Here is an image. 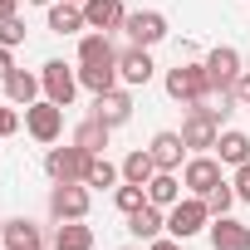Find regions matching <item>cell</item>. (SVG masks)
I'll return each mask as SVG.
<instances>
[{
    "label": "cell",
    "mask_w": 250,
    "mask_h": 250,
    "mask_svg": "<svg viewBox=\"0 0 250 250\" xmlns=\"http://www.w3.org/2000/svg\"><path fill=\"white\" fill-rule=\"evenodd\" d=\"M30 5H54V0H30Z\"/></svg>",
    "instance_id": "37"
},
{
    "label": "cell",
    "mask_w": 250,
    "mask_h": 250,
    "mask_svg": "<svg viewBox=\"0 0 250 250\" xmlns=\"http://www.w3.org/2000/svg\"><path fill=\"white\" fill-rule=\"evenodd\" d=\"M152 177H157V162H152V152H147V147H138V152H128V157H123V182L147 187Z\"/></svg>",
    "instance_id": "25"
},
{
    "label": "cell",
    "mask_w": 250,
    "mask_h": 250,
    "mask_svg": "<svg viewBox=\"0 0 250 250\" xmlns=\"http://www.w3.org/2000/svg\"><path fill=\"white\" fill-rule=\"evenodd\" d=\"M49 245H54V250H93V230H88L83 221H59Z\"/></svg>",
    "instance_id": "23"
},
{
    "label": "cell",
    "mask_w": 250,
    "mask_h": 250,
    "mask_svg": "<svg viewBox=\"0 0 250 250\" xmlns=\"http://www.w3.org/2000/svg\"><path fill=\"white\" fill-rule=\"evenodd\" d=\"M167 98L182 103V108L206 103V98H211V74H206V64H177V69H167Z\"/></svg>",
    "instance_id": "2"
},
{
    "label": "cell",
    "mask_w": 250,
    "mask_h": 250,
    "mask_svg": "<svg viewBox=\"0 0 250 250\" xmlns=\"http://www.w3.org/2000/svg\"><path fill=\"white\" fill-rule=\"evenodd\" d=\"M206 235H211V250H250V226L235 216H211Z\"/></svg>",
    "instance_id": "11"
},
{
    "label": "cell",
    "mask_w": 250,
    "mask_h": 250,
    "mask_svg": "<svg viewBox=\"0 0 250 250\" xmlns=\"http://www.w3.org/2000/svg\"><path fill=\"white\" fill-rule=\"evenodd\" d=\"M230 187H235V196H240V201H250V162H240V167H235Z\"/></svg>",
    "instance_id": "32"
},
{
    "label": "cell",
    "mask_w": 250,
    "mask_h": 250,
    "mask_svg": "<svg viewBox=\"0 0 250 250\" xmlns=\"http://www.w3.org/2000/svg\"><path fill=\"white\" fill-rule=\"evenodd\" d=\"M230 108H206V103H191V113H187V123H182V143H187V152H211L216 147V138H221V118H226Z\"/></svg>",
    "instance_id": "1"
},
{
    "label": "cell",
    "mask_w": 250,
    "mask_h": 250,
    "mask_svg": "<svg viewBox=\"0 0 250 250\" xmlns=\"http://www.w3.org/2000/svg\"><path fill=\"white\" fill-rule=\"evenodd\" d=\"M49 30H54V35H79V30H88V20H83V5L54 0V5H49Z\"/></svg>",
    "instance_id": "21"
},
{
    "label": "cell",
    "mask_w": 250,
    "mask_h": 250,
    "mask_svg": "<svg viewBox=\"0 0 250 250\" xmlns=\"http://www.w3.org/2000/svg\"><path fill=\"white\" fill-rule=\"evenodd\" d=\"M147 152H152L157 172H182V157H187V143H182V133H157Z\"/></svg>",
    "instance_id": "18"
},
{
    "label": "cell",
    "mask_w": 250,
    "mask_h": 250,
    "mask_svg": "<svg viewBox=\"0 0 250 250\" xmlns=\"http://www.w3.org/2000/svg\"><path fill=\"white\" fill-rule=\"evenodd\" d=\"M15 10H20V0H0V20H10Z\"/></svg>",
    "instance_id": "36"
},
{
    "label": "cell",
    "mask_w": 250,
    "mask_h": 250,
    "mask_svg": "<svg viewBox=\"0 0 250 250\" xmlns=\"http://www.w3.org/2000/svg\"><path fill=\"white\" fill-rule=\"evenodd\" d=\"M15 133H20V113L0 103V138H15Z\"/></svg>",
    "instance_id": "31"
},
{
    "label": "cell",
    "mask_w": 250,
    "mask_h": 250,
    "mask_svg": "<svg viewBox=\"0 0 250 250\" xmlns=\"http://www.w3.org/2000/svg\"><path fill=\"white\" fill-rule=\"evenodd\" d=\"M206 226H211L206 196H182V201L167 211V235H177V240H191V235H201Z\"/></svg>",
    "instance_id": "3"
},
{
    "label": "cell",
    "mask_w": 250,
    "mask_h": 250,
    "mask_svg": "<svg viewBox=\"0 0 250 250\" xmlns=\"http://www.w3.org/2000/svg\"><path fill=\"white\" fill-rule=\"evenodd\" d=\"M206 74H211V93L230 98L235 79L245 74V69H240V49H230V44H216V49L206 54Z\"/></svg>",
    "instance_id": "5"
},
{
    "label": "cell",
    "mask_w": 250,
    "mask_h": 250,
    "mask_svg": "<svg viewBox=\"0 0 250 250\" xmlns=\"http://www.w3.org/2000/svg\"><path fill=\"white\" fill-rule=\"evenodd\" d=\"M0 240H5V250H44L40 226H35V221H25V216H10L5 226H0Z\"/></svg>",
    "instance_id": "15"
},
{
    "label": "cell",
    "mask_w": 250,
    "mask_h": 250,
    "mask_svg": "<svg viewBox=\"0 0 250 250\" xmlns=\"http://www.w3.org/2000/svg\"><path fill=\"white\" fill-rule=\"evenodd\" d=\"M83 20L88 30H123V20H128V5L123 0H83Z\"/></svg>",
    "instance_id": "13"
},
{
    "label": "cell",
    "mask_w": 250,
    "mask_h": 250,
    "mask_svg": "<svg viewBox=\"0 0 250 250\" xmlns=\"http://www.w3.org/2000/svg\"><path fill=\"white\" fill-rule=\"evenodd\" d=\"M93 118H103L108 128H123V123L133 118V98H128V88H108V93H98V98H93Z\"/></svg>",
    "instance_id": "14"
},
{
    "label": "cell",
    "mask_w": 250,
    "mask_h": 250,
    "mask_svg": "<svg viewBox=\"0 0 250 250\" xmlns=\"http://www.w3.org/2000/svg\"><path fill=\"white\" fill-rule=\"evenodd\" d=\"M79 83L98 98V93H108V88H118L123 79H118V64H93V69H79Z\"/></svg>",
    "instance_id": "26"
},
{
    "label": "cell",
    "mask_w": 250,
    "mask_h": 250,
    "mask_svg": "<svg viewBox=\"0 0 250 250\" xmlns=\"http://www.w3.org/2000/svg\"><path fill=\"white\" fill-rule=\"evenodd\" d=\"M147 201L162 206V211H172V206L182 201V177H177V172H157V177L147 182Z\"/></svg>",
    "instance_id": "22"
},
{
    "label": "cell",
    "mask_w": 250,
    "mask_h": 250,
    "mask_svg": "<svg viewBox=\"0 0 250 250\" xmlns=\"http://www.w3.org/2000/svg\"><path fill=\"white\" fill-rule=\"evenodd\" d=\"M25 128H30L35 143H59V133H64V108L49 103V98H35V103L25 108Z\"/></svg>",
    "instance_id": "6"
},
{
    "label": "cell",
    "mask_w": 250,
    "mask_h": 250,
    "mask_svg": "<svg viewBox=\"0 0 250 250\" xmlns=\"http://www.w3.org/2000/svg\"><path fill=\"white\" fill-rule=\"evenodd\" d=\"M230 98H235L240 108H250V69H245V74L235 79V88H230Z\"/></svg>",
    "instance_id": "33"
},
{
    "label": "cell",
    "mask_w": 250,
    "mask_h": 250,
    "mask_svg": "<svg viewBox=\"0 0 250 250\" xmlns=\"http://www.w3.org/2000/svg\"><path fill=\"white\" fill-rule=\"evenodd\" d=\"M0 44H5V49L25 44V20H20V15H10V20H0Z\"/></svg>",
    "instance_id": "30"
},
{
    "label": "cell",
    "mask_w": 250,
    "mask_h": 250,
    "mask_svg": "<svg viewBox=\"0 0 250 250\" xmlns=\"http://www.w3.org/2000/svg\"><path fill=\"white\" fill-rule=\"evenodd\" d=\"M216 157H221V167H240V162H250V133L226 128V133L216 138Z\"/></svg>",
    "instance_id": "20"
},
{
    "label": "cell",
    "mask_w": 250,
    "mask_h": 250,
    "mask_svg": "<svg viewBox=\"0 0 250 250\" xmlns=\"http://www.w3.org/2000/svg\"><path fill=\"white\" fill-rule=\"evenodd\" d=\"M226 177H221V157H206V152H196L187 167H182V187L191 191V196H206L211 187H221Z\"/></svg>",
    "instance_id": "10"
},
{
    "label": "cell",
    "mask_w": 250,
    "mask_h": 250,
    "mask_svg": "<svg viewBox=\"0 0 250 250\" xmlns=\"http://www.w3.org/2000/svg\"><path fill=\"white\" fill-rule=\"evenodd\" d=\"M40 83H44V98H49V103H59V108H69V103H74V93H79V74H74L64 59H49V64L40 69Z\"/></svg>",
    "instance_id": "8"
},
{
    "label": "cell",
    "mask_w": 250,
    "mask_h": 250,
    "mask_svg": "<svg viewBox=\"0 0 250 250\" xmlns=\"http://www.w3.org/2000/svg\"><path fill=\"white\" fill-rule=\"evenodd\" d=\"M0 83H5V98H10V103H20V108H30V103L44 93L40 74H30V69H10V74L0 79Z\"/></svg>",
    "instance_id": "16"
},
{
    "label": "cell",
    "mask_w": 250,
    "mask_h": 250,
    "mask_svg": "<svg viewBox=\"0 0 250 250\" xmlns=\"http://www.w3.org/2000/svg\"><path fill=\"white\" fill-rule=\"evenodd\" d=\"M123 30H128V40H133V44L152 49V44H162V40H167V15H162V10H128Z\"/></svg>",
    "instance_id": "9"
},
{
    "label": "cell",
    "mask_w": 250,
    "mask_h": 250,
    "mask_svg": "<svg viewBox=\"0 0 250 250\" xmlns=\"http://www.w3.org/2000/svg\"><path fill=\"white\" fill-rule=\"evenodd\" d=\"M88 157H93V152H83L79 143H69V147H49V157H44V172H49V182H83V172H88Z\"/></svg>",
    "instance_id": "7"
},
{
    "label": "cell",
    "mask_w": 250,
    "mask_h": 250,
    "mask_svg": "<svg viewBox=\"0 0 250 250\" xmlns=\"http://www.w3.org/2000/svg\"><path fill=\"white\" fill-rule=\"evenodd\" d=\"M69 5H83V0H69Z\"/></svg>",
    "instance_id": "38"
},
{
    "label": "cell",
    "mask_w": 250,
    "mask_h": 250,
    "mask_svg": "<svg viewBox=\"0 0 250 250\" xmlns=\"http://www.w3.org/2000/svg\"><path fill=\"white\" fill-rule=\"evenodd\" d=\"M10 69H15V54H10V49H5V44H0V79H5V74H10Z\"/></svg>",
    "instance_id": "35"
},
{
    "label": "cell",
    "mask_w": 250,
    "mask_h": 250,
    "mask_svg": "<svg viewBox=\"0 0 250 250\" xmlns=\"http://www.w3.org/2000/svg\"><path fill=\"white\" fill-rule=\"evenodd\" d=\"M128 230H133V235H138V240H157V235H162V230H167V211H162V206H152V201H147V206H138V211H133V216H128Z\"/></svg>",
    "instance_id": "19"
},
{
    "label": "cell",
    "mask_w": 250,
    "mask_h": 250,
    "mask_svg": "<svg viewBox=\"0 0 250 250\" xmlns=\"http://www.w3.org/2000/svg\"><path fill=\"white\" fill-rule=\"evenodd\" d=\"M182 245H187V240H177V235H157L147 250H182Z\"/></svg>",
    "instance_id": "34"
},
{
    "label": "cell",
    "mask_w": 250,
    "mask_h": 250,
    "mask_svg": "<svg viewBox=\"0 0 250 250\" xmlns=\"http://www.w3.org/2000/svg\"><path fill=\"white\" fill-rule=\"evenodd\" d=\"M93 64H118V49L103 30H88L79 40V69H93Z\"/></svg>",
    "instance_id": "17"
},
{
    "label": "cell",
    "mask_w": 250,
    "mask_h": 250,
    "mask_svg": "<svg viewBox=\"0 0 250 250\" xmlns=\"http://www.w3.org/2000/svg\"><path fill=\"white\" fill-rule=\"evenodd\" d=\"M240 196H235V187L230 182H221V187H211L206 191V206H211V216H230V206H235Z\"/></svg>",
    "instance_id": "29"
},
{
    "label": "cell",
    "mask_w": 250,
    "mask_h": 250,
    "mask_svg": "<svg viewBox=\"0 0 250 250\" xmlns=\"http://www.w3.org/2000/svg\"><path fill=\"white\" fill-rule=\"evenodd\" d=\"M152 69H157V64H152V54H147L143 44H128V49L118 54V79L128 83V88L147 83V79H152Z\"/></svg>",
    "instance_id": "12"
},
{
    "label": "cell",
    "mask_w": 250,
    "mask_h": 250,
    "mask_svg": "<svg viewBox=\"0 0 250 250\" xmlns=\"http://www.w3.org/2000/svg\"><path fill=\"white\" fill-rule=\"evenodd\" d=\"M113 206H118L123 216H133L138 206H147V187H133V182H123V187H113Z\"/></svg>",
    "instance_id": "28"
},
{
    "label": "cell",
    "mask_w": 250,
    "mask_h": 250,
    "mask_svg": "<svg viewBox=\"0 0 250 250\" xmlns=\"http://www.w3.org/2000/svg\"><path fill=\"white\" fill-rule=\"evenodd\" d=\"M88 182H54L49 187V216L54 221H83L88 216Z\"/></svg>",
    "instance_id": "4"
},
{
    "label": "cell",
    "mask_w": 250,
    "mask_h": 250,
    "mask_svg": "<svg viewBox=\"0 0 250 250\" xmlns=\"http://www.w3.org/2000/svg\"><path fill=\"white\" fill-rule=\"evenodd\" d=\"M83 182H88V187H118V182H123V167H113L103 152H93V157H88V172H83Z\"/></svg>",
    "instance_id": "27"
},
{
    "label": "cell",
    "mask_w": 250,
    "mask_h": 250,
    "mask_svg": "<svg viewBox=\"0 0 250 250\" xmlns=\"http://www.w3.org/2000/svg\"><path fill=\"white\" fill-rule=\"evenodd\" d=\"M108 138H113V128H108L103 118H83L79 128H74V143H79L83 152H103V147H108Z\"/></svg>",
    "instance_id": "24"
}]
</instances>
